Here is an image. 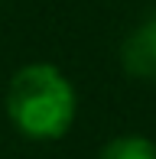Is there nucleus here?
<instances>
[{
    "label": "nucleus",
    "instance_id": "1",
    "mask_svg": "<svg viewBox=\"0 0 156 159\" xmlns=\"http://www.w3.org/2000/svg\"><path fill=\"white\" fill-rule=\"evenodd\" d=\"M7 117L26 140H59L78 117V94L65 71L49 62H30L7 84Z\"/></svg>",
    "mask_w": 156,
    "mask_h": 159
},
{
    "label": "nucleus",
    "instance_id": "2",
    "mask_svg": "<svg viewBox=\"0 0 156 159\" xmlns=\"http://www.w3.org/2000/svg\"><path fill=\"white\" fill-rule=\"evenodd\" d=\"M120 65L130 78L140 81H156V13L133 26V33L120 46Z\"/></svg>",
    "mask_w": 156,
    "mask_h": 159
},
{
    "label": "nucleus",
    "instance_id": "3",
    "mask_svg": "<svg viewBox=\"0 0 156 159\" xmlns=\"http://www.w3.org/2000/svg\"><path fill=\"white\" fill-rule=\"evenodd\" d=\"M98 159H156V143L137 133H124V136H114L98 153Z\"/></svg>",
    "mask_w": 156,
    "mask_h": 159
}]
</instances>
